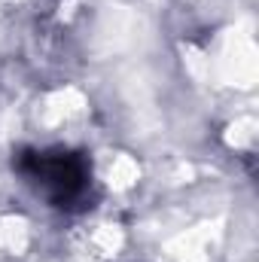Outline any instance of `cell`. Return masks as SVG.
<instances>
[{"label": "cell", "mask_w": 259, "mask_h": 262, "mask_svg": "<svg viewBox=\"0 0 259 262\" xmlns=\"http://www.w3.org/2000/svg\"><path fill=\"white\" fill-rule=\"evenodd\" d=\"M12 168L52 207H76L92 186V162L73 149H18Z\"/></svg>", "instance_id": "obj_1"}]
</instances>
